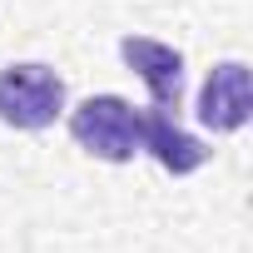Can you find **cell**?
<instances>
[{
	"mask_svg": "<svg viewBox=\"0 0 253 253\" xmlns=\"http://www.w3.org/2000/svg\"><path fill=\"white\" fill-rule=\"evenodd\" d=\"M139 149H149L154 164L164 174H174V179H184V174L209 164V149L174 119V109H159V104L139 109Z\"/></svg>",
	"mask_w": 253,
	"mask_h": 253,
	"instance_id": "cell-5",
	"label": "cell"
},
{
	"mask_svg": "<svg viewBox=\"0 0 253 253\" xmlns=\"http://www.w3.org/2000/svg\"><path fill=\"white\" fill-rule=\"evenodd\" d=\"M65 114V80L40 65V60H20L0 70V124L10 129H50V124Z\"/></svg>",
	"mask_w": 253,
	"mask_h": 253,
	"instance_id": "cell-2",
	"label": "cell"
},
{
	"mask_svg": "<svg viewBox=\"0 0 253 253\" xmlns=\"http://www.w3.org/2000/svg\"><path fill=\"white\" fill-rule=\"evenodd\" d=\"M119 60L144 80V89H149V99L159 109H179V99H184V55L174 45L149 40V35H124Z\"/></svg>",
	"mask_w": 253,
	"mask_h": 253,
	"instance_id": "cell-4",
	"label": "cell"
},
{
	"mask_svg": "<svg viewBox=\"0 0 253 253\" xmlns=\"http://www.w3.org/2000/svg\"><path fill=\"white\" fill-rule=\"evenodd\" d=\"M253 114V89H248V65L243 60H223L209 70L204 89H199V124L213 134H233L243 129Z\"/></svg>",
	"mask_w": 253,
	"mask_h": 253,
	"instance_id": "cell-3",
	"label": "cell"
},
{
	"mask_svg": "<svg viewBox=\"0 0 253 253\" xmlns=\"http://www.w3.org/2000/svg\"><path fill=\"white\" fill-rule=\"evenodd\" d=\"M70 139L104 164H129L139 154V109L119 94H89L70 109Z\"/></svg>",
	"mask_w": 253,
	"mask_h": 253,
	"instance_id": "cell-1",
	"label": "cell"
}]
</instances>
